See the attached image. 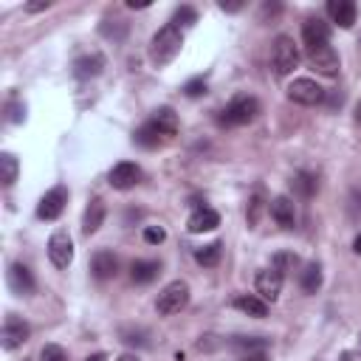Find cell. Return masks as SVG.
<instances>
[{"instance_id":"obj_9","label":"cell","mask_w":361,"mask_h":361,"mask_svg":"<svg viewBox=\"0 0 361 361\" xmlns=\"http://www.w3.org/2000/svg\"><path fill=\"white\" fill-rule=\"evenodd\" d=\"M307 62H310V68H313L316 73H322V76H327V79L338 76V54H336L330 45H322V48L307 51Z\"/></svg>"},{"instance_id":"obj_18","label":"cell","mask_w":361,"mask_h":361,"mask_svg":"<svg viewBox=\"0 0 361 361\" xmlns=\"http://www.w3.org/2000/svg\"><path fill=\"white\" fill-rule=\"evenodd\" d=\"M90 271L96 279H113L118 274V259L113 251H96L93 254V262H90Z\"/></svg>"},{"instance_id":"obj_29","label":"cell","mask_w":361,"mask_h":361,"mask_svg":"<svg viewBox=\"0 0 361 361\" xmlns=\"http://www.w3.org/2000/svg\"><path fill=\"white\" fill-rule=\"evenodd\" d=\"M271 265H274L276 271H282V274H285V271H293V268L299 265V257H296L293 251H276Z\"/></svg>"},{"instance_id":"obj_37","label":"cell","mask_w":361,"mask_h":361,"mask_svg":"<svg viewBox=\"0 0 361 361\" xmlns=\"http://www.w3.org/2000/svg\"><path fill=\"white\" fill-rule=\"evenodd\" d=\"M121 336H124L121 341H127V344H138V347H144V344H147L144 338H138V336H144L141 330H121Z\"/></svg>"},{"instance_id":"obj_15","label":"cell","mask_w":361,"mask_h":361,"mask_svg":"<svg viewBox=\"0 0 361 361\" xmlns=\"http://www.w3.org/2000/svg\"><path fill=\"white\" fill-rule=\"evenodd\" d=\"M327 14H330V20H333L338 28H353L358 8H355L353 0H330V3H327Z\"/></svg>"},{"instance_id":"obj_22","label":"cell","mask_w":361,"mask_h":361,"mask_svg":"<svg viewBox=\"0 0 361 361\" xmlns=\"http://www.w3.org/2000/svg\"><path fill=\"white\" fill-rule=\"evenodd\" d=\"M102 68H104V56H102V54L79 56V59L73 62V73H76L79 79H93V76L102 73Z\"/></svg>"},{"instance_id":"obj_32","label":"cell","mask_w":361,"mask_h":361,"mask_svg":"<svg viewBox=\"0 0 361 361\" xmlns=\"http://www.w3.org/2000/svg\"><path fill=\"white\" fill-rule=\"evenodd\" d=\"M39 361H68V353L59 344H45L39 350Z\"/></svg>"},{"instance_id":"obj_12","label":"cell","mask_w":361,"mask_h":361,"mask_svg":"<svg viewBox=\"0 0 361 361\" xmlns=\"http://www.w3.org/2000/svg\"><path fill=\"white\" fill-rule=\"evenodd\" d=\"M6 282H8L11 293H17V296H28V293H34V288H37L31 271H28L23 262H11V265H8V271H6Z\"/></svg>"},{"instance_id":"obj_25","label":"cell","mask_w":361,"mask_h":361,"mask_svg":"<svg viewBox=\"0 0 361 361\" xmlns=\"http://www.w3.org/2000/svg\"><path fill=\"white\" fill-rule=\"evenodd\" d=\"M322 279H324V274H322V265L319 262H307L305 271H302V276H299L305 293H316L322 288Z\"/></svg>"},{"instance_id":"obj_16","label":"cell","mask_w":361,"mask_h":361,"mask_svg":"<svg viewBox=\"0 0 361 361\" xmlns=\"http://www.w3.org/2000/svg\"><path fill=\"white\" fill-rule=\"evenodd\" d=\"M133 141L138 144V147H144V149H155V147H164L169 138L158 130V124L152 121V118H147L138 130H135V135H133Z\"/></svg>"},{"instance_id":"obj_27","label":"cell","mask_w":361,"mask_h":361,"mask_svg":"<svg viewBox=\"0 0 361 361\" xmlns=\"http://www.w3.org/2000/svg\"><path fill=\"white\" fill-rule=\"evenodd\" d=\"M220 251H223L220 243H209V245H203V248H195V259H197L200 265L212 268V265L220 262Z\"/></svg>"},{"instance_id":"obj_13","label":"cell","mask_w":361,"mask_h":361,"mask_svg":"<svg viewBox=\"0 0 361 361\" xmlns=\"http://www.w3.org/2000/svg\"><path fill=\"white\" fill-rule=\"evenodd\" d=\"M107 180H110V186L113 189H133L138 180H141V169H138V164H133V161H121V164H116L113 169H110V175H107Z\"/></svg>"},{"instance_id":"obj_21","label":"cell","mask_w":361,"mask_h":361,"mask_svg":"<svg viewBox=\"0 0 361 361\" xmlns=\"http://www.w3.org/2000/svg\"><path fill=\"white\" fill-rule=\"evenodd\" d=\"M158 274H161V262H155V259H135L130 265V279L138 282V285L152 282Z\"/></svg>"},{"instance_id":"obj_41","label":"cell","mask_w":361,"mask_h":361,"mask_svg":"<svg viewBox=\"0 0 361 361\" xmlns=\"http://www.w3.org/2000/svg\"><path fill=\"white\" fill-rule=\"evenodd\" d=\"M344 102V93H333L330 96V107H336V104H341Z\"/></svg>"},{"instance_id":"obj_46","label":"cell","mask_w":361,"mask_h":361,"mask_svg":"<svg viewBox=\"0 0 361 361\" xmlns=\"http://www.w3.org/2000/svg\"><path fill=\"white\" fill-rule=\"evenodd\" d=\"M341 361H353V358H350V353H344V355H341Z\"/></svg>"},{"instance_id":"obj_17","label":"cell","mask_w":361,"mask_h":361,"mask_svg":"<svg viewBox=\"0 0 361 361\" xmlns=\"http://www.w3.org/2000/svg\"><path fill=\"white\" fill-rule=\"evenodd\" d=\"M271 217L276 220V226L282 228H293L296 226V209H293V200L288 195H279L271 200Z\"/></svg>"},{"instance_id":"obj_45","label":"cell","mask_w":361,"mask_h":361,"mask_svg":"<svg viewBox=\"0 0 361 361\" xmlns=\"http://www.w3.org/2000/svg\"><path fill=\"white\" fill-rule=\"evenodd\" d=\"M355 121H358V124H361V102H358V104H355Z\"/></svg>"},{"instance_id":"obj_40","label":"cell","mask_w":361,"mask_h":361,"mask_svg":"<svg viewBox=\"0 0 361 361\" xmlns=\"http://www.w3.org/2000/svg\"><path fill=\"white\" fill-rule=\"evenodd\" d=\"M217 6H220V11H240L243 8V3H226V0H220Z\"/></svg>"},{"instance_id":"obj_28","label":"cell","mask_w":361,"mask_h":361,"mask_svg":"<svg viewBox=\"0 0 361 361\" xmlns=\"http://www.w3.org/2000/svg\"><path fill=\"white\" fill-rule=\"evenodd\" d=\"M231 347L243 350V353H262L268 350V338H257V336H237L231 341Z\"/></svg>"},{"instance_id":"obj_4","label":"cell","mask_w":361,"mask_h":361,"mask_svg":"<svg viewBox=\"0 0 361 361\" xmlns=\"http://www.w3.org/2000/svg\"><path fill=\"white\" fill-rule=\"evenodd\" d=\"M186 302H189V285H186L183 279H175V282H169V285L158 293L155 307H158L161 316H175V313H180V310L186 307Z\"/></svg>"},{"instance_id":"obj_10","label":"cell","mask_w":361,"mask_h":361,"mask_svg":"<svg viewBox=\"0 0 361 361\" xmlns=\"http://www.w3.org/2000/svg\"><path fill=\"white\" fill-rule=\"evenodd\" d=\"M302 39H305V48L307 51L322 48V45H330V25L322 17H307L302 23Z\"/></svg>"},{"instance_id":"obj_6","label":"cell","mask_w":361,"mask_h":361,"mask_svg":"<svg viewBox=\"0 0 361 361\" xmlns=\"http://www.w3.org/2000/svg\"><path fill=\"white\" fill-rule=\"evenodd\" d=\"M28 336H31V327H28V322H25L23 316L8 313V316L3 319V333H0L3 350H17V347H23V341H28Z\"/></svg>"},{"instance_id":"obj_26","label":"cell","mask_w":361,"mask_h":361,"mask_svg":"<svg viewBox=\"0 0 361 361\" xmlns=\"http://www.w3.org/2000/svg\"><path fill=\"white\" fill-rule=\"evenodd\" d=\"M17 172H20V161L11 152H3L0 155V180H3V186H11L17 180Z\"/></svg>"},{"instance_id":"obj_1","label":"cell","mask_w":361,"mask_h":361,"mask_svg":"<svg viewBox=\"0 0 361 361\" xmlns=\"http://www.w3.org/2000/svg\"><path fill=\"white\" fill-rule=\"evenodd\" d=\"M180 45H183V31L175 23H166L164 28H158V34L149 42V62L155 68L169 65L180 54Z\"/></svg>"},{"instance_id":"obj_38","label":"cell","mask_w":361,"mask_h":361,"mask_svg":"<svg viewBox=\"0 0 361 361\" xmlns=\"http://www.w3.org/2000/svg\"><path fill=\"white\" fill-rule=\"evenodd\" d=\"M51 6V0H37V3H25V11L34 14V11H45Z\"/></svg>"},{"instance_id":"obj_11","label":"cell","mask_w":361,"mask_h":361,"mask_svg":"<svg viewBox=\"0 0 361 361\" xmlns=\"http://www.w3.org/2000/svg\"><path fill=\"white\" fill-rule=\"evenodd\" d=\"M282 279H285V274L276 271L274 265L271 268H262L257 274V296H262L265 302H276L279 293H282Z\"/></svg>"},{"instance_id":"obj_7","label":"cell","mask_w":361,"mask_h":361,"mask_svg":"<svg viewBox=\"0 0 361 361\" xmlns=\"http://www.w3.org/2000/svg\"><path fill=\"white\" fill-rule=\"evenodd\" d=\"M65 203H68V189H65V186H54V189H48V192L39 197V203H37V217H39V220H56V217L62 214Z\"/></svg>"},{"instance_id":"obj_42","label":"cell","mask_w":361,"mask_h":361,"mask_svg":"<svg viewBox=\"0 0 361 361\" xmlns=\"http://www.w3.org/2000/svg\"><path fill=\"white\" fill-rule=\"evenodd\" d=\"M116 361H141V358H138V355H133V353H124V355H118Z\"/></svg>"},{"instance_id":"obj_39","label":"cell","mask_w":361,"mask_h":361,"mask_svg":"<svg viewBox=\"0 0 361 361\" xmlns=\"http://www.w3.org/2000/svg\"><path fill=\"white\" fill-rule=\"evenodd\" d=\"M237 361H268V353L262 350V353H243Z\"/></svg>"},{"instance_id":"obj_14","label":"cell","mask_w":361,"mask_h":361,"mask_svg":"<svg viewBox=\"0 0 361 361\" xmlns=\"http://www.w3.org/2000/svg\"><path fill=\"white\" fill-rule=\"evenodd\" d=\"M217 226H220V214H217L214 209H209V206H200V209H195V212L189 214V223H186V228H189L192 234L214 231Z\"/></svg>"},{"instance_id":"obj_24","label":"cell","mask_w":361,"mask_h":361,"mask_svg":"<svg viewBox=\"0 0 361 361\" xmlns=\"http://www.w3.org/2000/svg\"><path fill=\"white\" fill-rule=\"evenodd\" d=\"M290 183H293V192H296L299 197H305V200H307V197H313V195L319 192V178H316L313 172H307V169L296 172Z\"/></svg>"},{"instance_id":"obj_35","label":"cell","mask_w":361,"mask_h":361,"mask_svg":"<svg viewBox=\"0 0 361 361\" xmlns=\"http://www.w3.org/2000/svg\"><path fill=\"white\" fill-rule=\"evenodd\" d=\"M164 237H166V231H164L161 226H147V228H144V240H147L149 245H158V243H164Z\"/></svg>"},{"instance_id":"obj_23","label":"cell","mask_w":361,"mask_h":361,"mask_svg":"<svg viewBox=\"0 0 361 361\" xmlns=\"http://www.w3.org/2000/svg\"><path fill=\"white\" fill-rule=\"evenodd\" d=\"M155 124H158V130L172 141L175 135H178V116H175V110L172 107H158L152 116H149Z\"/></svg>"},{"instance_id":"obj_36","label":"cell","mask_w":361,"mask_h":361,"mask_svg":"<svg viewBox=\"0 0 361 361\" xmlns=\"http://www.w3.org/2000/svg\"><path fill=\"white\" fill-rule=\"evenodd\" d=\"M6 113H8V121H14V124L25 118V107L17 104V102H8V104H6Z\"/></svg>"},{"instance_id":"obj_8","label":"cell","mask_w":361,"mask_h":361,"mask_svg":"<svg viewBox=\"0 0 361 361\" xmlns=\"http://www.w3.org/2000/svg\"><path fill=\"white\" fill-rule=\"evenodd\" d=\"M48 259L56 268H68L73 262V240L68 231H54L48 240Z\"/></svg>"},{"instance_id":"obj_3","label":"cell","mask_w":361,"mask_h":361,"mask_svg":"<svg viewBox=\"0 0 361 361\" xmlns=\"http://www.w3.org/2000/svg\"><path fill=\"white\" fill-rule=\"evenodd\" d=\"M299 65V48L293 42V37L288 34H279L271 45V68L276 76H288L293 73V68Z\"/></svg>"},{"instance_id":"obj_44","label":"cell","mask_w":361,"mask_h":361,"mask_svg":"<svg viewBox=\"0 0 361 361\" xmlns=\"http://www.w3.org/2000/svg\"><path fill=\"white\" fill-rule=\"evenodd\" d=\"M85 361H107V358H104V353H93V355L85 358Z\"/></svg>"},{"instance_id":"obj_19","label":"cell","mask_w":361,"mask_h":361,"mask_svg":"<svg viewBox=\"0 0 361 361\" xmlns=\"http://www.w3.org/2000/svg\"><path fill=\"white\" fill-rule=\"evenodd\" d=\"M231 305L237 310H243L245 316H254V319H265L268 316V302L262 296H257V293H240V296H234Z\"/></svg>"},{"instance_id":"obj_20","label":"cell","mask_w":361,"mask_h":361,"mask_svg":"<svg viewBox=\"0 0 361 361\" xmlns=\"http://www.w3.org/2000/svg\"><path fill=\"white\" fill-rule=\"evenodd\" d=\"M104 214H107V209H104V200L102 197H93L90 203H87V209H85V217H82V231L90 237V234H96L99 231V226L104 223Z\"/></svg>"},{"instance_id":"obj_30","label":"cell","mask_w":361,"mask_h":361,"mask_svg":"<svg viewBox=\"0 0 361 361\" xmlns=\"http://www.w3.org/2000/svg\"><path fill=\"white\" fill-rule=\"evenodd\" d=\"M172 23L178 25V28H186V25H195L197 23V11L192 8V6H180L175 14H172Z\"/></svg>"},{"instance_id":"obj_5","label":"cell","mask_w":361,"mask_h":361,"mask_svg":"<svg viewBox=\"0 0 361 361\" xmlns=\"http://www.w3.org/2000/svg\"><path fill=\"white\" fill-rule=\"evenodd\" d=\"M288 99L296 102V104L313 107V104H322V102H324V87L316 85L313 79L302 76V79H293V82L288 85Z\"/></svg>"},{"instance_id":"obj_43","label":"cell","mask_w":361,"mask_h":361,"mask_svg":"<svg viewBox=\"0 0 361 361\" xmlns=\"http://www.w3.org/2000/svg\"><path fill=\"white\" fill-rule=\"evenodd\" d=\"M353 251H355V254H358V257H361V234H358V237H355V240H353Z\"/></svg>"},{"instance_id":"obj_34","label":"cell","mask_w":361,"mask_h":361,"mask_svg":"<svg viewBox=\"0 0 361 361\" xmlns=\"http://www.w3.org/2000/svg\"><path fill=\"white\" fill-rule=\"evenodd\" d=\"M124 31H127V25H124L121 20H116L113 25H110V23H104V25H102V34H104V37H113V39H121V37H124Z\"/></svg>"},{"instance_id":"obj_2","label":"cell","mask_w":361,"mask_h":361,"mask_svg":"<svg viewBox=\"0 0 361 361\" xmlns=\"http://www.w3.org/2000/svg\"><path fill=\"white\" fill-rule=\"evenodd\" d=\"M257 116H259V102L254 96H237L223 107L217 121L223 127H243V124H251Z\"/></svg>"},{"instance_id":"obj_33","label":"cell","mask_w":361,"mask_h":361,"mask_svg":"<svg viewBox=\"0 0 361 361\" xmlns=\"http://www.w3.org/2000/svg\"><path fill=\"white\" fill-rule=\"evenodd\" d=\"M183 93H186L189 99H197V96H203V93H206V79H203V76H195V79H189V82L183 85Z\"/></svg>"},{"instance_id":"obj_31","label":"cell","mask_w":361,"mask_h":361,"mask_svg":"<svg viewBox=\"0 0 361 361\" xmlns=\"http://www.w3.org/2000/svg\"><path fill=\"white\" fill-rule=\"evenodd\" d=\"M262 209H265V203H262V195L257 192V195L248 200V209H245V220H248V226H257V223H259Z\"/></svg>"}]
</instances>
